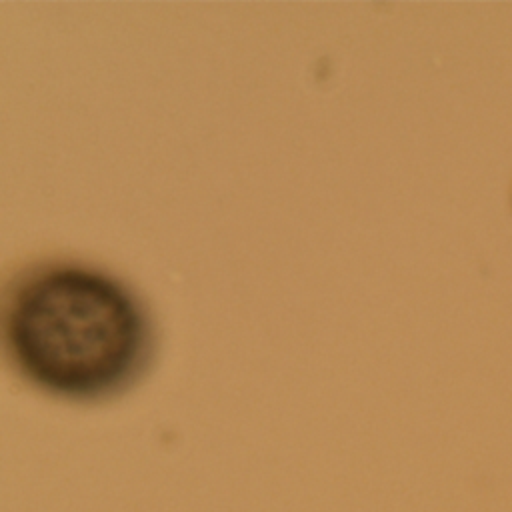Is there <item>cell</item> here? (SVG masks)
<instances>
[{"label":"cell","instance_id":"cell-1","mask_svg":"<svg viewBox=\"0 0 512 512\" xmlns=\"http://www.w3.org/2000/svg\"><path fill=\"white\" fill-rule=\"evenodd\" d=\"M6 352L32 386L98 400L130 386L152 352V322L120 278L76 260H40L6 286Z\"/></svg>","mask_w":512,"mask_h":512}]
</instances>
